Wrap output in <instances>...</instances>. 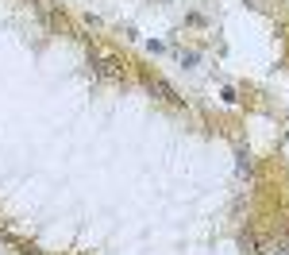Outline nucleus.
I'll list each match as a JSON object with an SVG mask.
<instances>
[{"instance_id":"nucleus-1","label":"nucleus","mask_w":289,"mask_h":255,"mask_svg":"<svg viewBox=\"0 0 289 255\" xmlns=\"http://www.w3.org/2000/svg\"><path fill=\"white\" fill-rule=\"evenodd\" d=\"M239 170H243V174H251V159H247V151H239Z\"/></svg>"}]
</instances>
